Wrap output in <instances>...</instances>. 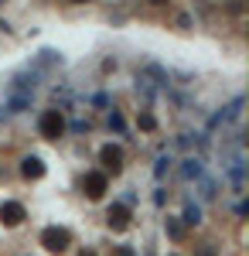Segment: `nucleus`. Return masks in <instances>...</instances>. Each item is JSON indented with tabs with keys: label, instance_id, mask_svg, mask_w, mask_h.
Listing matches in <instances>:
<instances>
[{
	"label": "nucleus",
	"instance_id": "obj_1",
	"mask_svg": "<svg viewBox=\"0 0 249 256\" xmlns=\"http://www.w3.org/2000/svg\"><path fill=\"white\" fill-rule=\"evenodd\" d=\"M38 130L44 140H58L62 134H65V116L58 113V110H44L38 120Z\"/></svg>",
	"mask_w": 249,
	"mask_h": 256
},
{
	"label": "nucleus",
	"instance_id": "obj_9",
	"mask_svg": "<svg viewBox=\"0 0 249 256\" xmlns=\"http://www.w3.org/2000/svg\"><path fill=\"white\" fill-rule=\"evenodd\" d=\"M20 174L31 178V181H38V178L44 174V164H41V158H24V160H20Z\"/></svg>",
	"mask_w": 249,
	"mask_h": 256
},
{
	"label": "nucleus",
	"instance_id": "obj_5",
	"mask_svg": "<svg viewBox=\"0 0 249 256\" xmlns=\"http://www.w3.org/2000/svg\"><path fill=\"white\" fill-rule=\"evenodd\" d=\"M106 184H110V181H106V171H89L86 181H82V188H86L89 198H102L106 195Z\"/></svg>",
	"mask_w": 249,
	"mask_h": 256
},
{
	"label": "nucleus",
	"instance_id": "obj_8",
	"mask_svg": "<svg viewBox=\"0 0 249 256\" xmlns=\"http://www.w3.org/2000/svg\"><path fill=\"white\" fill-rule=\"evenodd\" d=\"M99 160H102V168H106V171H113V174H116V171L123 168V150L110 144V147H102V150H99Z\"/></svg>",
	"mask_w": 249,
	"mask_h": 256
},
{
	"label": "nucleus",
	"instance_id": "obj_16",
	"mask_svg": "<svg viewBox=\"0 0 249 256\" xmlns=\"http://www.w3.org/2000/svg\"><path fill=\"white\" fill-rule=\"evenodd\" d=\"M113 256H136V253L130 250V246H116V250H113Z\"/></svg>",
	"mask_w": 249,
	"mask_h": 256
},
{
	"label": "nucleus",
	"instance_id": "obj_15",
	"mask_svg": "<svg viewBox=\"0 0 249 256\" xmlns=\"http://www.w3.org/2000/svg\"><path fill=\"white\" fill-rule=\"evenodd\" d=\"M140 126H144V130H154L157 123H154V116H150V113H144V116H140Z\"/></svg>",
	"mask_w": 249,
	"mask_h": 256
},
{
	"label": "nucleus",
	"instance_id": "obj_19",
	"mask_svg": "<svg viewBox=\"0 0 249 256\" xmlns=\"http://www.w3.org/2000/svg\"><path fill=\"white\" fill-rule=\"evenodd\" d=\"M82 256H96V253H82Z\"/></svg>",
	"mask_w": 249,
	"mask_h": 256
},
{
	"label": "nucleus",
	"instance_id": "obj_17",
	"mask_svg": "<svg viewBox=\"0 0 249 256\" xmlns=\"http://www.w3.org/2000/svg\"><path fill=\"white\" fill-rule=\"evenodd\" d=\"M198 256H215V253H212V250H202V253H198Z\"/></svg>",
	"mask_w": 249,
	"mask_h": 256
},
{
	"label": "nucleus",
	"instance_id": "obj_12",
	"mask_svg": "<svg viewBox=\"0 0 249 256\" xmlns=\"http://www.w3.org/2000/svg\"><path fill=\"white\" fill-rule=\"evenodd\" d=\"M171 171V158H157V168H154V178L157 181H164V174Z\"/></svg>",
	"mask_w": 249,
	"mask_h": 256
},
{
	"label": "nucleus",
	"instance_id": "obj_6",
	"mask_svg": "<svg viewBox=\"0 0 249 256\" xmlns=\"http://www.w3.org/2000/svg\"><path fill=\"white\" fill-rule=\"evenodd\" d=\"M24 216H28V212H24L20 202H4V205H0V222H4V226H20Z\"/></svg>",
	"mask_w": 249,
	"mask_h": 256
},
{
	"label": "nucleus",
	"instance_id": "obj_13",
	"mask_svg": "<svg viewBox=\"0 0 249 256\" xmlns=\"http://www.w3.org/2000/svg\"><path fill=\"white\" fill-rule=\"evenodd\" d=\"M110 126H113L116 134H123V130H126V123H123V116H120V113H110Z\"/></svg>",
	"mask_w": 249,
	"mask_h": 256
},
{
	"label": "nucleus",
	"instance_id": "obj_7",
	"mask_svg": "<svg viewBox=\"0 0 249 256\" xmlns=\"http://www.w3.org/2000/svg\"><path fill=\"white\" fill-rule=\"evenodd\" d=\"M178 174L184 178V181H202L205 178V164H202V158H184L181 168H178Z\"/></svg>",
	"mask_w": 249,
	"mask_h": 256
},
{
	"label": "nucleus",
	"instance_id": "obj_18",
	"mask_svg": "<svg viewBox=\"0 0 249 256\" xmlns=\"http://www.w3.org/2000/svg\"><path fill=\"white\" fill-rule=\"evenodd\" d=\"M150 4H168V0H150Z\"/></svg>",
	"mask_w": 249,
	"mask_h": 256
},
{
	"label": "nucleus",
	"instance_id": "obj_2",
	"mask_svg": "<svg viewBox=\"0 0 249 256\" xmlns=\"http://www.w3.org/2000/svg\"><path fill=\"white\" fill-rule=\"evenodd\" d=\"M68 242H72V236H68L65 229H58V226H48V229L41 232V246H44L48 253H65Z\"/></svg>",
	"mask_w": 249,
	"mask_h": 256
},
{
	"label": "nucleus",
	"instance_id": "obj_3",
	"mask_svg": "<svg viewBox=\"0 0 249 256\" xmlns=\"http://www.w3.org/2000/svg\"><path fill=\"white\" fill-rule=\"evenodd\" d=\"M24 110H31V96H18V92H7V99L0 102V120L4 116H18Z\"/></svg>",
	"mask_w": 249,
	"mask_h": 256
},
{
	"label": "nucleus",
	"instance_id": "obj_11",
	"mask_svg": "<svg viewBox=\"0 0 249 256\" xmlns=\"http://www.w3.org/2000/svg\"><path fill=\"white\" fill-rule=\"evenodd\" d=\"M164 229H168V236H171V239H184V226H181L178 218H168Z\"/></svg>",
	"mask_w": 249,
	"mask_h": 256
},
{
	"label": "nucleus",
	"instance_id": "obj_4",
	"mask_svg": "<svg viewBox=\"0 0 249 256\" xmlns=\"http://www.w3.org/2000/svg\"><path fill=\"white\" fill-rule=\"evenodd\" d=\"M106 222H110V229H116V232L126 229V226H130V205H126V202L110 205V208H106Z\"/></svg>",
	"mask_w": 249,
	"mask_h": 256
},
{
	"label": "nucleus",
	"instance_id": "obj_14",
	"mask_svg": "<svg viewBox=\"0 0 249 256\" xmlns=\"http://www.w3.org/2000/svg\"><path fill=\"white\" fill-rule=\"evenodd\" d=\"M202 198H205V202H212V198H215V184H212V181H205V178H202Z\"/></svg>",
	"mask_w": 249,
	"mask_h": 256
},
{
	"label": "nucleus",
	"instance_id": "obj_10",
	"mask_svg": "<svg viewBox=\"0 0 249 256\" xmlns=\"http://www.w3.org/2000/svg\"><path fill=\"white\" fill-rule=\"evenodd\" d=\"M181 222H188V226H198L202 222V205H194V202H184V216Z\"/></svg>",
	"mask_w": 249,
	"mask_h": 256
},
{
	"label": "nucleus",
	"instance_id": "obj_20",
	"mask_svg": "<svg viewBox=\"0 0 249 256\" xmlns=\"http://www.w3.org/2000/svg\"><path fill=\"white\" fill-rule=\"evenodd\" d=\"M76 4H86V0H76Z\"/></svg>",
	"mask_w": 249,
	"mask_h": 256
},
{
	"label": "nucleus",
	"instance_id": "obj_21",
	"mask_svg": "<svg viewBox=\"0 0 249 256\" xmlns=\"http://www.w3.org/2000/svg\"><path fill=\"white\" fill-rule=\"evenodd\" d=\"M0 4H4V0H0Z\"/></svg>",
	"mask_w": 249,
	"mask_h": 256
}]
</instances>
